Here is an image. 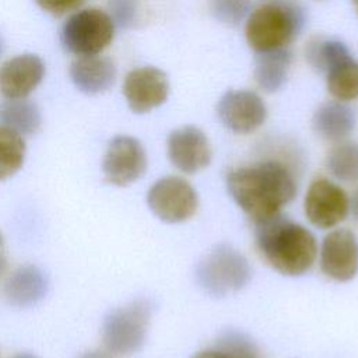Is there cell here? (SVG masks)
<instances>
[{"label":"cell","instance_id":"obj_1","mask_svg":"<svg viewBox=\"0 0 358 358\" xmlns=\"http://www.w3.org/2000/svg\"><path fill=\"white\" fill-rule=\"evenodd\" d=\"M229 196L253 222L281 213L296 194L294 173L281 161L266 159L228 171Z\"/></svg>","mask_w":358,"mask_h":358},{"label":"cell","instance_id":"obj_2","mask_svg":"<svg viewBox=\"0 0 358 358\" xmlns=\"http://www.w3.org/2000/svg\"><path fill=\"white\" fill-rule=\"evenodd\" d=\"M255 238L263 259L282 275L305 274L317 256L315 235L281 213L256 221Z\"/></svg>","mask_w":358,"mask_h":358},{"label":"cell","instance_id":"obj_3","mask_svg":"<svg viewBox=\"0 0 358 358\" xmlns=\"http://www.w3.org/2000/svg\"><path fill=\"white\" fill-rule=\"evenodd\" d=\"M305 24L302 8L291 0H271L248 15L245 35L256 52L287 48Z\"/></svg>","mask_w":358,"mask_h":358},{"label":"cell","instance_id":"obj_4","mask_svg":"<svg viewBox=\"0 0 358 358\" xmlns=\"http://www.w3.org/2000/svg\"><path fill=\"white\" fill-rule=\"evenodd\" d=\"M252 277L248 259L235 248L221 243L206 253L196 266V281L208 295L222 298L242 289Z\"/></svg>","mask_w":358,"mask_h":358},{"label":"cell","instance_id":"obj_5","mask_svg":"<svg viewBox=\"0 0 358 358\" xmlns=\"http://www.w3.org/2000/svg\"><path fill=\"white\" fill-rule=\"evenodd\" d=\"M151 313L152 305L145 298L112 309L102 322V341L106 350L115 355H131L141 350Z\"/></svg>","mask_w":358,"mask_h":358},{"label":"cell","instance_id":"obj_6","mask_svg":"<svg viewBox=\"0 0 358 358\" xmlns=\"http://www.w3.org/2000/svg\"><path fill=\"white\" fill-rule=\"evenodd\" d=\"M115 35L110 15L98 8H85L71 14L62 27L63 48L78 57L95 56L109 46Z\"/></svg>","mask_w":358,"mask_h":358},{"label":"cell","instance_id":"obj_7","mask_svg":"<svg viewBox=\"0 0 358 358\" xmlns=\"http://www.w3.org/2000/svg\"><path fill=\"white\" fill-rule=\"evenodd\" d=\"M147 204L161 221L178 224L187 221L196 214L199 196L187 180L171 175L152 183L147 193Z\"/></svg>","mask_w":358,"mask_h":358},{"label":"cell","instance_id":"obj_8","mask_svg":"<svg viewBox=\"0 0 358 358\" xmlns=\"http://www.w3.org/2000/svg\"><path fill=\"white\" fill-rule=\"evenodd\" d=\"M147 169V154L143 144L131 136H116L110 140L103 161L105 180L113 186H129Z\"/></svg>","mask_w":358,"mask_h":358},{"label":"cell","instance_id":"obj_9","mask_svg":"<svg viewBox=\"0 0 358 358\" xmlns=\"http://www.w3.org/2000/svg\"><path fill=\"white\" fill-rule=\"evenodd\" d=\"M305 215L317 228H333L350 213V197L334 182L326 178L315 179L305 194Z\"/></svg>","mask_w":358,"mask_h":358},{"label":"cell","instance_id":"obj_10","mask_svg":"<svg viewBox=\"0 0 358 358\" xmlns=\"http://www.w3.org/2000/svg\"><path fill=\"white\" fill-rule=\"evenodd\" d=\"M217 115L221 123L236 134H248L259 129L266 117L267 108L263 99L253 91H227L217 103Z\"/></svg>","mask_w":358,"mask_h":358},{"label":"cell","instance_id":"obj_11","mask_svg":"<svg viewBox=\"0 0 358 358\" xmlns=\"http://www.w3.org/2000/svg\"><path fill=\"white\" fill-rule=\"evenodd\" d=\"M320 268L329 278L347 282L358 273V239L347 228L329 232L320 246Z\"/></svg>","mask_w":358,"mask_h":358},{"label":"cell","instance_id":"obj_12","mask_svg":"<svg viewBox=\"0 0 358 358\" xmlns=\"http://www.w3.org/2000/svg\"><path fill=\"white\" fill-rule=\"evenodd\" d=\"M168 94V77L154 66L134 69L124 77L123 95L134 113H147L161 106L166 101Z\"/></svg>","mask_w":358,"mask_h":358},{"label":"cell","instance_id":"obj_13","mask_svg":"<svg viewBox=\"0 0 358 358\" xmlns=\"http://www.w3.org/2000/svg\"><path fill=\"white\" fill-rule=\"evenodd\" d=\"M166 152L171 164L183 173H196L211 162V145L196 126H183L169 133Z\"/></svg>","mask_w":358,"mask_h":358},{"label":"cell","instance_id":"obj_14","mask_svg":"<svg viewBox=\"0 0 358 358\" xmlns=\"http://www.w3.org/2000/svg\"><path fill=\"white\" fill-rule=\"evenodd\" d=\"M43 76L45 66L39 56H14L0 66V92L7 99H24L41 84Z\"/></svg>","mask_w":358,"mask_h":358},{"label":"cell","instance_id":"obj_15","mask_svg":"<svg viewBox=\"0 0 358 358\" xmlns=\"http://www.w3.org/2000/svg\"><path fill=\"white\" fill-rule=\"evenodd\" d=\"M48 289L49 280L43 270L34 264H25L8 275L4 296L15 308H31L45 298Z\"/></svg>","mask_w":358,"mask_h":358},{"label":"cell","instance_id":"obj_16","mask_svg":"<svg viewBox=\"0 0 358 358\" xmlns=\"http://www.w3.org/2000/svg\"><path fill=\"white\" fill-rule=\"evenodd\" d=\"M70 78L84 94L95 95L108 91L116 80V67L109 57L81 56L70 66Z\"/></svg>","mask_w":358,"mask_h":358},{"label":"cell","instance_id":"obj_17","mask_svg":"<svg viewBox=\"0 0 358 358\" xmlns=\"http://www.w3.org/2000/svg\"><path fill=\"white\" fill-rule=\"evenodd\" d=\"M313 129L324 140L344 141L355 127L354 110L341 101L320 105L313 115Z\"/></svg>","mask_w":358,"mask_h":358},{"label":"cell","instance_id":"obj_18","mask_svg":"<svg viewBox=\"0 0 358 358\" xmlns=\"http://www.w3.org/2000/svg\"><path fill=\"white\" fill-rule=\"evenodd\" d=\"M292 55L288 48L256 52L255 80L266 92L278 91L287 81Z\"/></svg>","mask_w":358,"mask_h":358},{"label":"cell","instance_id":"obj_19","mask_svg":"<svg viewBox=\"0 0 358 358\" xmlns=\"http://www.w3.org/2000/svg\"><path fill=\"white\" fill-rule=\"evenodd\" d=\"M0 124L21 136H29L39 130L42 115L39 108L25 98L8 99L0 105Z\"/></svg>","mask_w":358,"mask_h":358},{"label":"cell","instance_id":"obj_20","mask_svg":"<svg viewBox=\"0 0 358 358\" xmlns=\"http://www.w3.org/2000/svg\"><path fill=\"white\" fill-rule=\"evenodd\" d=\"M327 90L337 101L358 98V62L351 57L338 63L326 73Z\"/></svg>","mask_w":358,"mask_h":358},{"label":"cell","instance_id":"obj_21","mask_svg":"<svg viewBox=\"0 0 358 358\" xmlns=\"http://www.w3.org/2000/svg\"><path fill=\"white\" fill-rule=\"evenodd\" d=\"M326 168L341 182L358 180V143L340 141L326 157Z\"/></svg>","mask_w":358,"mask_h":358},{"label":"cell","instance_id":"obj_22","mask_svg":"<svg viewBox=\"0 0 358 358\" xmlns=\"http://www.w3.org/2000/svg\"><path fill=\"white\" fill-rule=\"evenodd\" d=\"M25 150L22 136L0 124V182L11 178L21 169Z\"/></svg>","mask_w":358,"mask_h":358},{"label":"cell","instance_id":"obj_23","mask_svg":"<svg viewBox=\"0 0 358 358\" xmlns=\"http://www.w3.org/2000/svg\"><path fill=\"white\" fill-rule=\"evenodd\" d=\"M351 57L348 48L334 39L312 41L306 48V59L310 66L319 73H327L338 63Z\"/></svg>","mask_w":358,"mask_h":358},{"label":"cell","instance_id":"obj_24","mask_svg":"<svg viewBox=\"0 0 358 358\" xmlns=\"http://www.w3.org/2000/svg\"><path fill=\"white\" fill-rule=\"evenodd\" d=\"M217 350H220L225 358H262L256 343L246 333L235 329L224 330L218 336Z\"/></svg>","mask_w":358,"mask_h":358},{"label":"cell","instance_id":"obj_25","mask_svg":"<svg viewBox=\"0 0 358 358\" xmlns=\"http://www.w3.org/2000/svg\"><path fill=\"white\" fill-rule=\"evenodd\" d=\"M211 14L227 25H238L250 11V0H210Z\"/></svg>","mask_w":358,"mask_h":358},{"label":"cell","instance_id":"obj_26","mask_svg":"<svg viewBox=\"0 0 358 358\" xmlns=\"http://www.w3.org/2000/svg\"><path fill=\"white\" fill-rule=\"evenodd\" d=\"M110 18L115 27L130 28L137 21L138 15V1L137 0H109Z\"/></svg>","mask_w":358,"mask_h":358},{"label":"cell","instance_id":"obj_27","mask_svg":"<svg viewBox=\"0 0 358 358\" xmlns=\"http://www.w3.org/2000/svg\"><path fill=\"white\" fill-rule=\"evenodd\" d=\"M36 4L46 13L60 17L77 10L85 0H35Z\"/></svg>","mask_w":358,"mask_h":358},{"label":"cell","instance_id":"obj_28","mask_svg":"<svg viewBox=\"0 0 358 358\" xmlns=\"http://www.w3.org/2000/svg\"><path fill=\"white\" fill-rule=\"evenodd\" d=\"M192 358H225V355L220 350H203L196 352Z\"/></svg>","mask_w":358,"mask_h":358},{"label":"cell","instance_id":"obj_29","mask_svg":"<svg viewBox=\"0 0 358 358\" xmlns=\"http://www.w3.org/2000/svg\"><path fill=\"white\" fill-rule=\"evenodd\" d=\"M350 211L355 221L358 222V187L354 190L352 196L350 197Z\"/></svg>","mask_w":358,"mask_h":358},{"label":"cell","instance_id":"obj_30","mask_svg":"<svg viewBox=\"0 0 358 358\" xmlns=\"http://www.w3.org/2000/svg\"><path fill=\"white\" fill-rule=\"evenodd\" d=\"M78 358H112V355L109 352H105V351H101V350H94V351L84 352Z\"/></svg>","mask_w":358,"mask_h":358},{"label":"cell","instance_id":"obj_31","mask_svg":"<svg viewBox=\"0 0 358 358\" xmlns=\"http://www.w3.org/2000/svg\"><path fill=\"white\" fill-rule=\"evenodd\" d=\"M7 267H8V263H7V259H6V256L3 255V256H0V278L6 274V271H7Z\"/></svg>","mask_w":358,"mask_h":358},{"label":"cell","instance_id":"obj_32","mask_svg":"<svg viewBox=\"0 0 358 358\" xmlns=\"http://www.w3.org/2000/svg\"><path fill=\"white\" fill-rule=\"evenodd\" d=\"M11 358H36V357L34 354H29V352H20V354L13 355Z\"/></svg>","mask_w":358,"mask_h":358},{"label":"cell","instance_id":"obj_33","mask_svg":"<svg viewBox=\"0 0 358 358\" xmlns=\"http://www.w3.org/2000/svg\"><path fill=\"white\" fill-rule=\"evenodd\" d=\"M3 248H4V239H3V235L0 232V256H3Z\"/></svg>","mask_w":358,"mask_h":358},{"label":"cell","instance_id":"obj_34","mask_svg":"<svg viewBox=\"0 0 358 358\" xmlns=\"http://www.w3.org/2000/svg\"><path fill=\"white\" fill-rule=\"evenodd\" d=\"M3 50H4V42H3V39H1V36H0V56H1Z\"/></svg>","mask_w":358,"mask_h":358},{"label":"cell","instance_id":"obj_35","mask_svg":"<svg viewBox=\"0 0 358 358\" xmlns=\"http://www.w3.org/2000/svg\"><path fill=\"white\" fill-rule=\"evenodd\" d=\"M352 1H354V3H355V6L358 7V0H352Z\"/></svg>","mask_w":358,"mask_h":358}]
</instances>
